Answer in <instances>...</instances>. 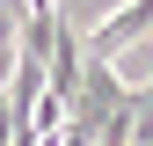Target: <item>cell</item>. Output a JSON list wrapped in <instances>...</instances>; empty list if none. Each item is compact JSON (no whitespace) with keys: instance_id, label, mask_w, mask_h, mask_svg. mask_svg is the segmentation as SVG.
Instances as JSON below:
<instances>
[{"instance_id":"6da1fadb","label":"cell","mask_w":153,"mask_h":146,"mask_svg":"<svg viewBox=\"0 0 153 146\" xmlns=\"http://www.w3.org/2000/svg\"><path fill=\"white\" fill-rule=\"evenodd\" d=\"M146 29H153V0H124L117 15H102V22H95L88 51H95V59H117V44H131V36H146Z\"/></svg>"}]
</instances>
